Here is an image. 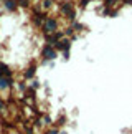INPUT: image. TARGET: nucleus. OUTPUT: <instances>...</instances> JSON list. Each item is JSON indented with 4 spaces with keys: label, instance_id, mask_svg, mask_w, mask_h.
<instances>
[{
    "label": "nucleus",
    "instance_id": "12",
    "mask_svg": "<svg viewBox=\"0 0 132 134\" xmlns=\"http://www.w3.org/2000/svg\"><path fill=\"white\" fill-rule=\"evenodd\" d=\"M71 27L74 28V32H83V28H84L79 22H73V23H71Z\"/></svg>",
    "mask_w": 132,
    "mask_h": 134
},
{
    "label": "nucleus",
    "instance_id": "20",
    "mask_svg": "<svg viewBox=\"0 0 132 134\" xmlns=\"http://www.w3.org/2000/svg\"><path fill=\"white\" fill-rule=\"evenodd\" d=\"M12 134H23V132H18V131H15V132H12Z\"/></svg>",
    "mask_w": 132,
    "mask_h": 134
},
{
    "label": "nucleus",
    "instance_id": "5",
    "mask_svg": "<svg viewBox=\"0 0 132 134\" xmlns=\"http://www.w3.org/2000/svg\"><path fill=\"white\" fill-rule=\"evenodd\" d=\"M55 48H56L58 51H69V48H71V38H68V37H64L63 40H59V42L55 45Z\"/></svg>",
    "mask_w": 132,
    "mask_h": 134
},
{
    "label": "nucleus",
    "instance_id": "6",
    "mask_svg": "<svg viewBox=\"0 0 132 134\" xmlns=\"http://www.w3.org/2000/svg\"><path fill=\"white\" fill-rule=\"evenodd\" d=\"M2 8L7 10L8 13L17 12V8H18V0H5V2H2Z\"/></svg>",
    "mask_w": 132,
    "mask_h": 134
},
{
    "label": "nucleus",
    "instance_id": "2",
    "mask_svg": "<svg viewBox=\"0 0 132 134\" xmlns=\"http://www.w3.org/2000/svg\"><path fill=\"white\" fill-rule=\"evenodd\" d=\"M59 30V20L56 17H51V15H48L46 20H45L43 27H41V32L43 35H51L55 32H58Z\"/></svg>",
    "mask_w": 132,
    "mask_h": 134
},
{
    "label": "nucleus",
    "instance_id": "14",
    "mask_svg": "<svg viewBox=\"0 0 132 134\" xmlns=\"http://www.w3.org/2000/svg\"><path fill=\"white\" fill-rule=\"evenodd\" d=\"M43 134H59V129H58V127H53V126H51V127H48V129L45 131Z\"/></svg>",
    "mask_w": 132,
    "mask_h": 134
},
{
    "label": "nucleus",
    "instance_id": "15",
    "mask_svg": "<svg viewBox=\"0 0 132 134\" xmlns=\"http://www.w3.org/2000/svg\"><path fill=\"white\" fill-rule=\"evenodd\" d=\"M18 7L28 8V7H30V0H18Z\"/></svg>",
    "mask_w": 132,
    "mask_h": 134
},
{
    "label": "nucleus",
    "instance_id": "9",
    "mask_svg": "<svg viewBox=\"0 0 132 134\" xmlns=\"http://www.w3.org/2000/svg\"><path fill=\"white\" fill-rule=\"evenodd\" d=\"M12 75H13V71L10 70V66L0 61V76H12Z\"/></svg>",
    "mask_w": 132,
    "mask_h": 134
},
{
    "label": "nucleus",
    "instance_id": "13",
    "mask_svg": "<svg viewBox=\"0 0 132 134\" xmlns=\"http://www.w3.org/2000/svg\"><path fill=\"white\" fill-rule=\"evenodd\" d=\"M43 124H45V126H48V127H51L53 119H51V118H50L48 114H46V116H43Z\"/></svg>",
    "mask_w": 132,
    "mask_h": 134
},
{
    "label": "nucleus",
    "instance_id": "7",
    "mask_svg": "<svg viewBox=\"0 0 132 134\" xmlns=\"http://www.w3.org/2000/svg\"><path fill=\"white\" fill-rule=\"evenodd\" d=\"M46 17H48V15H45L43 12H41V13H33V17H32L33 25H35L37 28H41L43 23H45V20H46Z\"/></svg>",
    "mask_w": 132,
    "mask_h": 134
},
{
    "label": "nucleus",
    "instance_id": "21",
    "mask_svg": "<svg viewBox=\"0 0 132 134\" xmlns=\"http://www.w3.org/2000/svg\"><path fill=\"white\" fill-rule=\"evenodd\" d=\"M59 134H66V131H59Z\"/></svg>",
    "mask_w": 132,
    "mask_h": 134
},
{
    "label": "nucleus",
    "instance_id": "3",
    "mask_svg": "<svg viewBox=\"0 0 132 134\" xmlns=\"http://www.w3.org/2000/svg\"><path fill=\"white\" fill-rule=\"evenodd\" d=\"M40 55H41L43 63H46V61H55V60L58 58V50L55 48L53 45H43Z\"/></svg>",
    "mask_w": 132,
    "mask_h": 134
},
{
    "label": "nucleus",
    "instance_id": "17",
    "mask_svg": "<svg viewBox=\"0 0 132 134\" xmlns=\"http://www.w3.org/2000/svg\"><path fill=\"white\" fill-rule=\"evenodd\" d=\"M88 3H89V0H79V7L81 8H86V7H88Z\"/></svg>",
    "mask_w": 132,
    "mask_h": 134
},
{
    "label": "nucleus",
    "instance_id": "10",
    "mask_svg": "<svg viewBox=\"0 0 132 134\" xmlns=\"http://www.w3.org/2000/svg\"><path fill=\"white\" fill-rule=\"evenodd\" d=\"M5 113H7V103L2 96H0V116H3Z\"/></svg>",
    "mask_w": 132,
    "mask_h": 134
},
{
    "label": "nucleus",
    "instance_id": "11",
    "mask_svg": "<svg viewBox=\"0 0 132 134\" xmlns=\"http://www.w3.org/2000/svg\"><path fill=\"white\" fill-rule=\"evenodd\" d=\"M53 3H55V0H43V2H41V8L48 10V8L53 7Z\"/></svg>",
    "mask_w": 132,
    "mask_h": 134
},
{
    "label": "nucleus",
    "instance_id": "4",
    "mask_svg": "<svg viewBox=\"0 0 132 134\" xmlns=\"http://www.w3.org/2000/svg\"><path fill=\"white\" fill-rule=\"evenodd\" d=\"M15 81L12 80V76H0V93L2 94H8L13 90Z\"/></svg>",
    "mask_w": 132,
    "mask_h": 134
},
{
    "label": "nucleus",
    "instance_id": "1",
    "mask_svg": "<svg viewBox=\"0 0 132 134\" xmlns=\"http://www.w3.org/2000/svg\"><path fill=\"white\" fill-rule=\"evenodd\" d=\"M59 13L68 20V22H76V10H74V3L71 0H64L59 3Z\"/></svg>",
    "mask_w": 132,
    "mask_h": 134
},
{
    "label": "nucleus",
    "instance_id": "18",
    "mask_svg": "<svg viewBox=\"0 0 132 134\" xmlns=\"http://www.w3.org/2000/svg\"><path fill=\"white\" fill-rule=\"evenodd\" d=\"M122 3H125V5H132V0H122Z\"/></svg>",
    "mask_w": 132,
    "mask_h": 134
},
{
    "label": "nucleus",
    "instance_id": "16",
    "mask_svg": "<svg viewBox=\"0 0 132 134\" xmlns=\"http://www.w3.org/2000/svg\"><path fill=\"white\" fill-rule=\"evenodd\" d=\"M30 88H32V90H38V88H40V81L32 80V85H30Z\"/></svg>",
    "mask_w": 132,
    "mask_h": 134
},
{
    "label": "nucleus",
    "instance_id": "22",
    "mask_svg": "<svg viewBox=\"0 0 132 134\" xmlns=\"http://www.w3.org/2000/svg\"><path fill=\"white\" fill-rule=\"evenodd\" d=\"M2 2H5V0H2Z\"/></svg>",
    "mask_w": 132,
    "mask_h": 134
},
{
    "label": "nucleus",
    "instance_id": "8",
    "mask_svg": "<svg viewBox=\"0 0 132 134\" xmlns=\"http://www.w3.org/2000/svg\"><path fill=\"white\" fill-rule=\"evenodd\" d=\"M35 75H37V68H35V65L28 66V68L23 71V78H25V80H33Z\"/></svg>",
    "mask_w": 132,
    "mask_h": 134
},
{
    "label": "nucleus",
    "instance_id": "19",
    "mask_svg": "<svg viewBox=\"0 0 132 134\" xmlns=\"http://www.w3.org/2000/svg\"><path fill=\"white\" fill-rule=\"evenodd\" d=\"M2 15H3V8H0V17H2Z\"/></svg>",
    "mask_w": 132,
    "mask_h": 134
},
{
    "label": "nucleus",
    "instance_id": "23",
    "mask_svg": "<svg viewBox=\"0 0 132 134\" xmlns=\"http://www.w3.org/2000/svg\"><path fill=\"white\" fill-rule=\"evenodd\" d=\"M89 2H91V0H89Z\"/></svg>",
    "mask_w": 132,
    "mask_h": 134
}]
</instances>
